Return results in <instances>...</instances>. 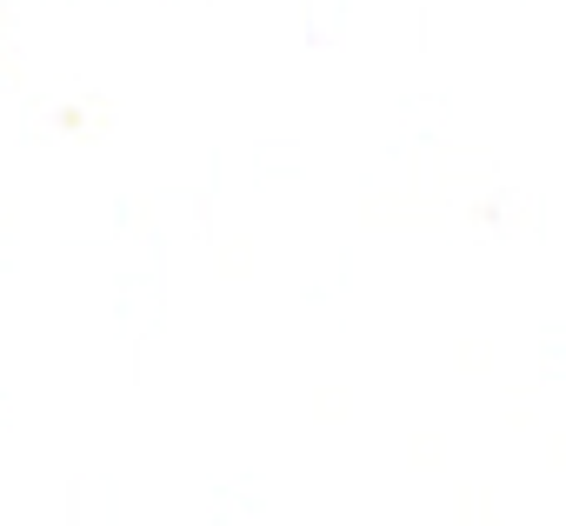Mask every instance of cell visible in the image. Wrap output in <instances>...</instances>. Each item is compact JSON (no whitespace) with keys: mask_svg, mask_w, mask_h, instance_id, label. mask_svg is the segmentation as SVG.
<instances>
[]
</instances>
